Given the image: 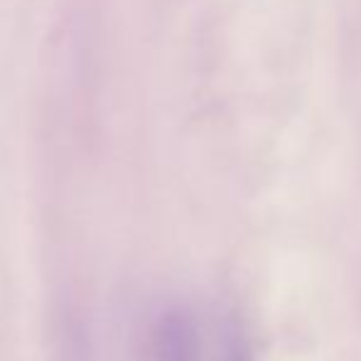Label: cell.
Instances as JSON below:
<instances>
[{"instance_id": "obj_2", "label": "cell", "mask_w": 361, "mask_h": 361, "mask_svg": "<svg viewBox=\"0 0 361 361\" xmlns=\"http://www.w3.org/2000/svg\"><path fill=\"white\" fill-rule=\"evenodd\" d=\"M224 361H253L251 344H248L243 329L236 322L226 324V334H224Z\"/></svg>"}, {"instance_id": "obj_1", "label": "cell", "mask_w": 361, "mask_h": 361, "mask_svg": "<svg viewBox=\"0 0 361 361\" xmlns=\"http://www.w3.org/2000/svg\"><path fill=\"white\" fill-rule=\"evenodd\" d=\"M150 361H202L197 324L187 310L170 307L157 317Z\"/></svg>"}, {"instance_id": "obj_3", "label": "cell", "mask_w": 361, "mask_h": 361, "mask_svg": "<svg viewBox=\"0 0 361 361\" xmlns=\"http://www.w3.org/2000/svg\"><path fill=\"white\" fill-rule=\"evenodd\" d=\"M69 361H91L89 342L84 339V334H74L69 339Z\"/></svg>"}]
</instances>
